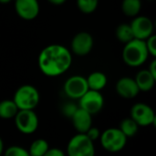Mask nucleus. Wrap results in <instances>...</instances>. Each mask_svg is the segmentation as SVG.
Listing matches in <instances>:
<instances>
[{
	"instance_id": "1",
	"label": "nucleus",
	"mask_w": 156,
	"mask_h": 156,
	"mask_svg": "<svg viewBox=\"0 0 156 156\" xmlns=\"http://www.w3.org/2000/svg\"><path fill=\"white\" fill-rule=\"evenodd\" d=\"M71 52L64 46L52 44L44 48L38 56V68L48 77L64 74L71 66Z\"/></svg>"
},
{
	"instance_id": "2",
	"label": "nucleus",
	"mask_w": 156,
	"mask_h": 156,
	"mask_svg": "<svg viewBox=\"0 0 156 156\" xmlns=\"http://www.w3.org/2000/svg\"><path fill=\"white\" fill-rule=\"evenodd\" d=\"M148 56L145 41L135 38L125 44L122 50V59L130 67L142 66L147 60Z\"/></svg>"
},
{
	"instance_id": "3",
	"label": "nucleus",
	"mask_w": 156,
	"mask_h": 156,
	"mask_svg": "<svg viewBox=\"0 0 156 156\" xmlns=\"http://www.w3.org/2000/svg\"><path fill=\"white\" fill-rule=\"evenodd\" d=\"M39 101V91L36 87L29 84L19 87L13 98V101L18 111H33L38 105Z\"/></svg>"
},
{
	"instance_id": "4",
	"label": "nucleus",
	"mask_w": 156,
	"mask_h": 156,
	"mask_svg": "<svg viewBox=\"0 0 156 156\" xmlns=\"http://www.w3.org/2000/svg\"><path fill=\"white\" fill-rule=\"evenodd\" d=\"M100 142L102 148L107 152L118 153L125 147L127 138L119 128H109L101 133Z\"/></svg>"
},
{
	"instance_id": "5",
	"label": "nucleus",
	"mask_w": 156,
	"mask_h": 156,
	"mask_svg": "<svg viewBox=\"0 0 156 156\" xmlns=\"http://www.w3.org/2000/svg\"><path fill=\"white\" fill-rule=\"evenodd\" d=\"M67 154L68 156H95L94 143L86 134L78 133L69 141Z\"/></svg>"
},
{
	"instance_id": "6",
	"label": "nucleus",
	"mask_w": 156,
	"mask_h": 156,
	"mask_svg": "<svg viewBox=\"0 0 156 156\" xmlns=\"http://www.w3.org/2000/svg\"><path fill=\"white\" fill-rule=\"evenodd\" d=\"M130 118L134 121L139 127H147L150 125H154L156 122L154 111L151 106L143 102L136 103L132 107Z\"/></svg>"
},
{
	"instance_id": "7",
	"label": "nucleus",
	"mask_w": 156,
	"mask_h": 156,
	"mask_svg": "<svg viewBox=\"0 0 156 156\" xmlns=\"http://www.w3.org/2000/svg\"><path fill=\"white\" fill-rule=\"evenodd\" d=\"M14 119L16 127L23 134H32L38 128V117L34 111H18Z\"/></svg>"
},
{
	"instance_id": "8",
	"label": "nucleus",
	"mask_w": 156,
	"mask_h": 156,
	"mask_svg": "<svg viewBox=\"0 0 156 156\" xmlns=\"http://www.w3.org/2000/svg\"><path fill=\"white\" fill-rule=\"evenodd\" d=\"M88 90L86 78L80 75L69 77L64 83V92L72 100H80Z\"/></svg>"
},
{
	"instance_id": "9",
	"label": "nucleus",
	"mask_w": 156,
	"mask_h": 156,
	"mask_svg": "<svg viewBox=\"0 0 156 156\" xmlns=\"http://www.w3.org/2000/svg\"><path fill=\"white\" fill-rule=\"evenodd\" d=\"M80 109L86 111L90 115L96 114L101 111L104 106V98L100 91L89 90L80 100Z\"/></svg>"
},
{
	"instance_id": "10",
	"label": "nucleus",
	"mask_w": 156,
	"mask_h": 156,
	"mask_svg": "<svg viewBox=\"0 0 156 156\" xmlns=\"http://www.w3.org/2000/svg\"><path fill=\"white\" fill-rule=\"evenodd\" d=\"M133 37L135 39L145 41L154 32V23L148 16H137L130 24Z\"/></svg>"
},
{
	"instance_id": "11",
	"label": "nucleus",
	"mask_w": 156,
	"mask_h": 156,
	"mask_svg": "<svg viewBox=\"0 0 156 156\" xmlns=\"http://www.w3.org/2000/svg\"><path fill=\"white\" fill-rule=\"evenodd\" d=\"M93 43V37L90 33L80 32L71 40V51L78 56H86L91 51Z\"/></svg>"
},
{
	"instance_id": "12",
	"label": "nucleus",
	"mask_w": 156,
	"mask_h": 156,
	"mask_svg": "<svg viewBox=\"0 0 156 156\" xmlns=\"http://www.w3.org/2000/svg\"><path fill=\"white\" fill-rule=\"evenodd\" d=\"M39 4L37 0H16L15 10L18 16L25 20H32L39 14Z\"/></svg>"
},
{
	"instance_id": "13",
	"label": "nucleus",
	"mask_w": 156,
	"mask_h": 156,
	"mask_svg": "<svg viewBox=\"0 0 156 156\" xmlns=\"http://www.w3.org/2000/svg\"><path fill=\"white\" fill-rule=\"evenodd\" d=\"M115 89L118 95L124 99H133L140 92L134 79L129 77L121 78L117 81Z\"/></svg>"
},
{
	"instance_id": "14",
	"label": "nucleus",
	"mask_w": 156,
	"mask_h": 156,
	"mask_svg": "<svg viewBox=\"0 0 156 156\" xmlns=\"http://www.w3.org/2000/svg\"><path fill=\"white\" fill-rule=\"evenodd\" d=\"M92 115H90L86 111L78 108L75 113L72 115L71 122L73 127L79 133L85 134L92 127Z\"/></svg>"
},
{
	"instance_id": "15",
	"label": "nucleus",
	"mask_w": 156,
	"mask_h": 156,
	"mask_svg": "<svg viewBox=\"0 0 156 156\" xmlns=\"http://www.w3.org/2000/svg\"><path fill=\"white\" fill-rule=\"evenodd\" d=\"M134 80L140 91H149L154 87L156 79L147 69H143L137 73Z\"/></svg>"
},
{
	"instance_id": "16",
	"label": "nucleus",
	"mask_w": 156,
	"mask_h": 156,
	"mask_svg": "<svg viewBox=\"0 0 156 156\" xmlns=\"http://www.w3.org/2000/svg\"><path fill=\"white\" fill-rule=\"evenodd\" d=\"M89 90L94 91H100L105 88L107 85V77L103 72L101 71H94L90 73L88 78H86Z\"/></svg>"
},
{
	"instance_id": "17",
	"label": "nucleus",
	"mask_w": 156,
	"mask_h": 156,
	"mask_svg": "<svg viewBox=\"0 0 156 156\" xmlns=\"http://www.w3.org/2000/svg\"><path fill=\"white\" fill-rule=\"evenodd\" d=\"M18 112L13 100H4L0 101V118L4 120H9L15 118Z\"/></svg>"
},
{
	"instance_id": "18",
	"label": "nucleus",
	"mask_w": 156,
	"mask_h": 156,
	"mask_svg": "<svg viewBox=\"0 0 156 156\" xmlns=\"http://www.w3.org/2000/svg\"><path fill=\"white\" fill-rule=\"evenodd\" d=\"M122 9L125 16L135 17L142 9V3L140 0H124L122 4Z\"/></svg>"
},
{
	"instance_id": "19",
	"label": "nucleus",
	"mask_w": 156,
	"mask_h": 156,
	"mask_svg": "<svg viewBox=\"0 0 156 156\" xmlns=\"http://www.w3.org/2000/svg\"><path fill=\"white\" fill-rule=\"evenodd\" d=\"M49 145L48 143L44 139H37L30 144L29 149L27 150L29 156H44L48 151Z\"/></svg>"
},
{
	"instance_id": "20",
	"label": "nucleus",
	"mask_w": 156,
	"mask_h": 156,
	"mask_svg": "<svg viewBox=\"0 0 156 156\" xmlns=\"http://www.w3.org/2000/svg\"><path fill=\"white\" fill-rule=\"evenodd\" d=\"M119 129L124 134L126 138H129V137L134 136L138 133L139 126L131 118H126L122 121V122L120 123Z\"/></svg>"
},
{
	"instance_id": "21",
	"label": "nucleus",
	"mask_w": 156,
	"mask_h": 156,
	"mask_svg": "<svg viewBox=\"0 0 156 156\" xmlns=\"http://www.w3.org/2000/svg\"><path fill=\"white\" fill-rule=\"evenodd\" d=\"M116 37L124 44H127L134 39L131 26L128 24H121L118 26L116 28Z\"/></svg>"
},
{
	"instance_id": "22",
	"label": "nucleus",
	"mask_w": 156,
	"mask_h": 156,
	"mask_svg": "<svg viewBox=\"0 0 156 156\" xmlns=\"http://www.w3.org/2000/svg\"><path fill=\"white\" fill-rule=\"evenodd\" d=\"M99 2L97 0H79L77 5L79 9L85 14L93 13L98 7Z\"/></svg>"
},
{
	"instance_id": "23",
	"label": "nucleus",
	"mask_w": 156,
	"mask_h": 156,
	"mask_svg": "<svg viewBox=\"0 0 156 156\" xmlns=\"http://www.w3.org/2000/svg\"><path fill=\"white\" fill-rule=\"evenodd\" d=\"M4 156H29V154L25 148L18 145H13L4 152Z\"/></svg>"
},
{
	"instance_id": "24",
	"label": "nucleus",
	"mask_w": 156,
	"mask_h": 156,
	"mask_svg": "<svg viewBox=\"0 0 156 156\" xmlns=\"http://www.w3.org/2000/svg\"><path fill=\"white\" fill-rule=\"evenodd\" d=\"M145 45H146V48L148 50L149 55L156 57V36L155 35H152L150 37H148L145 40Z\"/></svg>"
},
{
	"instance_id": "25",
	"label": "nucleus",
	"mask_w": 156,
	"mask_h": 156,
	"mask_svg": "<svg viewBox=\"0 0 156 156\" xmlns=\"http://www.w3.org/2000/svg\"><path fill=\"white\" fill-rule=\"evenodd\" d=\"M78 108H79V107H77V106H76L75 104H73V103H67V104H65V105L63 106V108H62V112H63V114H64L65 116L71 118L72 115L75 113V112L78 110Z\"/></svg>"
},
{
	"instance_id": "26",
	"label": "nucleus",
	"mask_w": 156,
	"mask_h": 156,
	"mask_svg": "<svg viewBox=\"0 0 156 156\" xmlns=\"http://www.w3.org/2000/svg\"><path fill=\"white\" fill-rule=\"evenodd\" d=\"M85 134H86V136H87L90 141H92L93 143H94L97 139H99V138L101 137L100 130H99L98 128H95V127H91Z\"/></svg>"
},
{
	"instance_id": "27",
	"label": "nucleus",
	"mask_w": 156,
	"mask_h": 156,
	"mask_svg": "<svg viewBox=\"0 0 156 156\" xmlns=\"http://www.w3.org/2000/svg\"><path fill=\"white\" fill-rule=\"evenodd\" d=\"M44 156H66L65 153L58 148H49Z\"/></svg>"
},
{
	"instance_id": "28",
	"label": "nucleus",
	"mask_w": 156,
	"mask_h": 156,
	"mask_svg": "<svg viewBox=\"0 0 156 156\" xmlns=\"http://www.w3.org/2000/svg\"><path fill=\"white\" fill-rule=\"evenodd\" d=\"M150 74L156 79V60L154 59L151 63H150V66H149V69H147Z\"/></svg>"
},
{
	"instance_id": "29",
	"label": "nucleus",
	"mask_w": 156,
	"mask_h": 156,
	"mask_svg": "<svg viewBox=\"0 0 156 156\" xmlns=\"http://www.w3.org/2000/svg\"><path fill=\"white\" fill-rule=\"evenodd\" d=\"M66 1L65 0H49V3L52 4V5H62L64 4Z\"/></svg>"
},
{
	"instance_id": "30",
	"label": "nucleus",
	"mask_w": 156,
	"mask_h": 156,
	"mask_svg": "<svg viewBox=\"0 0 156 156\" xmlns=\"http://www.w3.org/2000/svg\"><path fill=\"white\" fill-rule=\"evenodd\" d=\"M3 153H4V142H3L2 138L0 137V156L2 155Z\"/></svg>"
},
{
	"instance_id": "31",
	"label": "nucleus",
	"mask_w": 156,
	"mask_h": 156,
	"mask_svg": "<svg viewBox=\"0 0 156 156\" xmlns=\"http://www.w3.org/2000/svg\"><path fill=\"white\" fill-rule=\"evenodd\" d=\"M9 2H10L9 0H4V1L0 0V3H2V4H7V3H9Z\"/></svg>"
}]
</instances>
